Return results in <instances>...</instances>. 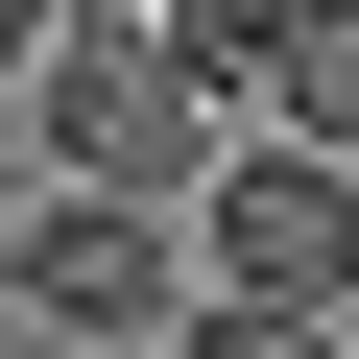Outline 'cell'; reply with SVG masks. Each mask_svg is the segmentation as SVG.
<instances>
[{"mask_svg": "<svg viewBox=\"0 0 359 359\" xmlns=\"http://www.w3.org/2000/svg\"><path fill=\"white\" fill-rule=\"evenodd\" d=\"M168 359H335V311H264V287H168Z\"/></svg>", "mask_w": 359, "mask_h": 359, "instance_id": "obj_5", "label": "cell"}, {"mask_svg": "<svg viewBox=\"0 0 359 359\" xmlns=\"http://www.w3.org/2000/svg\"><path fill=\"white\" fill-rule=\"evenodd\" d=\"M168 287H192V240H168L144 192H48L0 216V311H48V335H168Z\"/></svg>", "mask_w": 359, "mask_h": 359, "instance_id": "obj_2", "label": "cell"}, {"mask_svg": "<svg viewBox=\"0 0 359 359\" xmlns=\"http://www.w3.org/2000/svg\"><path fill=\"white\" fill-rule=\"evenodd\" d=\"M144 25H168V72H192V96H264L287 144L359 120V0H144Z\"/></svg>", "mask_w": 359, "mask_h": 359, "instance_id": "obj_4", "label": "cell"}, {"mask_svg": "<svg viewBox=\"0 0 359 359\" xmlns=\"http://www.w3.org/2000/svg\"><path fill=\"white\" fill-rule=\"evenodd\" d=\"M25 120H48L72 192H168V168H192V72H168L144 0H48L25 25Z\"/></svg>", "mask_w": 359, "mask_h": 359, "instance_id": "obj_1", "label": "cell"}, {"mask_svg": "<svg viewBox=\"0 0 359 359\" xmlns=\"http://www.w3.org/2000/svg\"><path fill=\"white\" fill-rule=\"evenodd\" d=\"M25 25H48V0H0V72H25Z\"/></svg>", "mask_w": 359, "mask_h": 359, "instance_id": "obj_6", "label": "cell"}, {"mask_svg": "<svg viewBox=\"0 0 359 359\" xmlns=\"http://www.w3.org/2000/svg\"><path fill=\"white\" fill-rule=\"evenodd\" d=\"M192 287L335 311V287H359V168H335V144H240V168H216V216H192Z\"/></svg>", "mask_w": 359, "mask_h": 359, "instance_id": "obj_3", "label": "cell"}]
</instances>
